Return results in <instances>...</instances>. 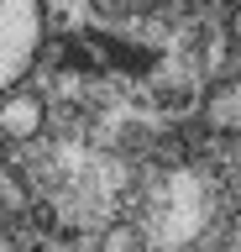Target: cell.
<instances>
[{
  "mask_svg": "<svg viewBox=\"0 0 241 252\" xmlns=\"http://www.w3.org/2000/svg\"><path fill=\"white\" fill-rule=\"evenodd\" d=\"M48 37V11L42 0H0V94L16 90L32 74L37 53Z\"/></svg>",
  "mask_w": 241,
  "mask_h": 252,
  "instance_id": "1",
  "label": "cell"
},
{
  "mask_svg": "<svg viewBox=\"0 0 241 252\" xmlns=\"http://www.w3.org/2000/svg\"><path fill=\"white\" fill-rule=\"evenodd\" d=\"M42 121H48L42 94H5L0 100V137H11V142L42 137Z\"/></svg>",
  "mask_w": 241,
  "mask_h": 252,
  "instance_id": "2",
  "label": "cell"
},
{
  "mask_svg": "<svg viewBox=\"0 0 241 252\" xmlns=\"http://www.w3.org/2000/svg\"><path fill=\"white\" fill-rule=\"evenodd\" d=\"M205 126L210 131H241V74L205 94Z\"/></svg>",
  "mask_w": 241,
  "mask_h": 252,
  "instance_id": "3",
  "label": "cell"
},
{
  "mask_svg": "<svg viewBox=\"0 0 241 252\" xmlns=\"http://www.w3.org/2000/svg\"><path fill=\"white\" fill-rule=\"evenodd\" d=\"M136 242H142V236L131 231V226H115V231L105 236V247H136Z\"/></svg>",
  "mask_w": 241,
  "mask_h": 252,
  "instance_id": "4",
  "label": "cell"
},
{
  "mask_svg": "<svg viewBox=\"0 0 241 252\" xmlns=\"http://www.w3.org/2000/svg\"><path fill=\"white\" fill-rule=\"evenodd\" d=\"M225 247H231V252H241V210L231 216V226H225Z\"/></svg>",
  "mask_w": 241,
  "mask_h": 252,
  "instance_id": "5",
  "label": "cell"
},
{
  "mask_svg": "<svg viewBox=\"0 0 241 252\" xmlns=\"http://www.w3.org/2000/svg\"><path fill=\"white\" fill-rule=\"evenodd\" d=\"M231 37H236V42H241V5H236V11H231Z\"/></svg>",
  "mask_w": 241,
  "mask_h": 252,
  "instance_id": "6",
  "label": "cell"
}]
</instances>
